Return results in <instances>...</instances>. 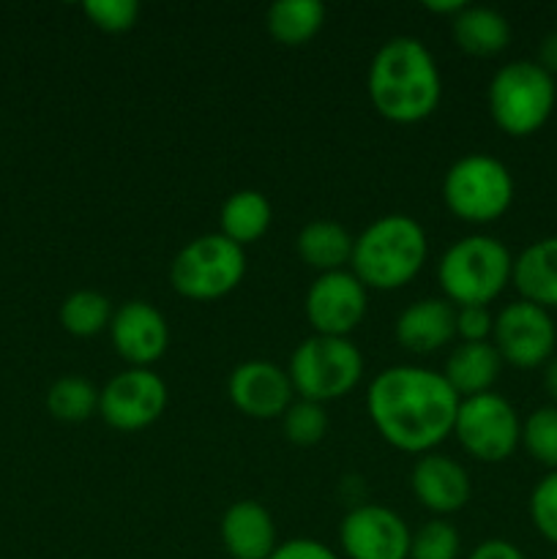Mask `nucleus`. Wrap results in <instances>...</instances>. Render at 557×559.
Returning a JSON list of instances; mask_svg holds the SVG:
<instances>
[{"label": "nucleus", "instance_id": "nucleus-24", "mask_svg": "<svg viewBox=\"0 0 557 559\" xmlns=\"http://www.w3.org/2000/svg\"><path fill=\"white\" fill-rule=\"evenodd\" d=\"M265 25L282 47H304L325 25V5L317 0H276L268 9Z\"/></svg>", "mask_w": 557, "mask_h": 559}, {"label": "nucleus", "instance_id": "nucleus-37", "mask_svg": "<svg viewBox=\"0 0 557 559\" xmlns=\"http://www.w3.org/2000/svg\"><path fill=\"white\" fill-rule=\"evenodd\" d=\"M544 391L549 393L552 402L557 404V358H552L549 364L544 366Z\"/></svg>", "mask_w": 557, "mask_h": 559}, {"label": "nucleus", "instance_id": "nucleus-5", "mask_svg": "<svg viewBox=\"0 0 557 559\" xmlns=\"http://www.w3.org/2000/svg\"><path fill=\"white\" fill-rule=\"evenodd\" d=\"M486 102L497 129L508 136H533L555 112V76L535 60H511L491 76Z\"/></svg>", "mask_w": 557, "mask_h": 559}, {"label": "nucleus", "instance_id": "nucleus-11", "mask_svg": "<svg viewBox=\"0 0 557 559\" xmlns=\"http://www.w3.org/2000/svg\"><path fill=\"white\" fill-rule=\"evenodd\" d=\"M169 404L167 382L151 369H126L98 393V415L115 431H142L156 424Z\"/></svg>", "mask_w": 557, "mask_h": 559}, {"label": "nucleus", "instance_id": "nucleus-7", "mask_svg": "<svg viewBox=\"0 0 557 559\" xmlns=\"http://www.w3.org/2000/svg\"><path fill=\"white\" fill-rule=\"evenodd\" d=\"M287 374L300 399L317 404L336 402L364 380V355L349 338L315 333L289 355Z\"/></svg>", "mask_w": 557, "mask_h": 559}, {"label": "nucleus", "instance_id": "nucleus-3", "mask_svg": "<svg viewBox=\"0 0 557 559\" xmlns=\"http://www.w3.org/2000/svg\"><path fill=\"white\" fill-rule=\"evenodd\" d=\"M429 240L424 227L407 213L375 218L353 243V273L366 289H402L426 265Z\"/></svg>", "mask_w": 557, "mask_h": 559}, {"label": "nucleus", "instance_id": "nucleus-8", "mask_svg": "<svg viewBox=\"0 0 557 559\" xmlns=\"http://www.w3.org/2000/svg\"><path fill=\"white\" fill-rule=\"evenodd\" d=\"M246 276V251L222 233L200 235L175 254L169 284L180 298L218 300L240 287Z\"/></svg>", "mask_w": 557, "mask_h": 559}, {"label": "nucleus", "instance_id": "nucleus-34", "mask_svg": "<svg viewBox=\"0 0 557 559\" xmlns=\"http://www.w3.org/2000/svg\"><path fill=\"white\" fill-rule=\"evenodd\" d=\"M467 559H528V557H524L522 551L511 544V540L491 538V540H484V544L475 546V549L470 551Z\"/></svg>", "mask_w": 557, "mask_h": 559}, {"label": "nucleus", "instance_id": "nucleus-6", "mask_svg": "<svg viewBox=\"0 0 557 559\" xmlns=\"http://www.w3.org/2000/svg\"><path fill=\"white\" fill-rule=\"evenodd\" d=\"M513 175L500 158L470 153L457 158L442 178V202L467 224H491L513 205Z\"/></svg>", "mask_w": 557, "mask_h": 559}, {"label": "nucleus", "instance_id": "nucleus-32", "mask_svg": "<svg viewBox=\"0 0 557 559\" xmlns=\"http://www.w3.org/2000/svg\"><path fill=\"white\" fill-rule=\"evenodd\" d=\"M495 314L489 306H459L457 309V336L462 342H491Z\"/></svg>", "mask_w": 557, "mask_h": 559}, {"label": "nucleus", "instance_id": "nucleus-22", "mask_svg": "<svg viewBox=\"0 0 557 559\" xmlns=\"http://www.w3.org/2000/svg\"><path fill=\"white\" fill-rule=\"evenodd\" d=\"M353 235L342 224L328 222V218L309 222L295 238L298 257L320 276L322 273L344 271V265L353 260Z\"/></svg>", "mask_w": 557, "mask_h": 559}, {"label": "nucleus", "instance_id": "nucleus-2", "mask_svg": "<svg viewBox=\"0 0 557 559\" xmlns=\"http://www.w3.org/2000/svg\"><path fill=\"white\" fill-rule=\"evenodd\" d=\"M366 93L377 115L391 123L413 126L431 118L442 96L435 55L420 38H388L371 58Z\"/></svg>", "mask_w": 557, "mask_h": 559}, {"label": "nucleus", "instance_id": "nucleus-1", "mask_svg": "<svg viewBox=\"0 0 557 559\" xmlns=\"http://www.w3.org/2000/svg\"><path fill=\"white\" fill-rule=\"evenodd\" d=\"M459 393L442 371L424 366H391L371 380L366 409L377 435L402 453L426 456L453 435Z\"/></svg>", "mask_w": 557, "mask_h": 559}, {"label": "nucleus", "instance_id": "nucleus-36", "mask_svg": "<svg viewBox=\"0 0 557 559\" xmlns=\"http://www.w3.org/2000/svg\"><path fill=\"white\" fill-rule=\"evenodd\" d=\"M464 5H467L464 0H426L424 9L431 11V14H446L453 20V16L464 9Z\"/></svg>", "mask_w": 557, "mask_h": 559}, {"label": "nucleus", "instance_id": "nucleus-10", "mask_svg": "<svg viewBox=\"0 0 557 559\" xmlns=\"http://www.w3.org/2000/svg\"><path fill=\"white\" fill-rule=\"evenodd\" d=\"M491 344L500 353L502 364L513 369H538L549 364L555 353V320L546 309L519 298L502 306L500 314L495 317Z\"/></svg>", "mask_w": 557, "mask_h": 559}, {"label": "nucleus", "instance_id": "nucleus-4", "mask_svg": "<svg viewBox=\"0 0 557 559\" xmlns=\"http://www.w3.org/2000/svg\"><path fill=\"white\" fill-rule=\"evenodd\" d=\"M513 278V257L491 235H467L446 249L437 262V282L448 304L489 306Z\"/></svg>", "mask_w": 557, "mask_h": 559}, {"label": "nucleus", "instance_id": "nucleus-21", "mask_svg": "<svg viewBox=\"0 0 557 559\" xmlns=\"http://www.w3.org/2000/svg\"><path fill=\"white\" fill-rule=\"evenodd\" d=\"M451 36L464 55L495 58L511 44V22L489 5H464L451 20Z\"/></svg>", "mask_w": 557, "mask_h": 559}, {"label": "nucleus", "instance_id": "nucleus-17", "mask_svg": "<svg viewBox=\"0 0 557 559\" xmlns=\"http://www.w3.org/2000/svg\"><path fill=\"white\" fill-rule=\"evenodd\" d=\"M218 535L229 559H271L278 546L271 511L254 500L233 502L224 511Z\"/></svg>", "mask_w": 557, "mask_h": 559}, {"label": "nucleus", "instance_id": "nucleus-20", "mask_svg": "<svg viewBox=\"0 0 557 559\" xmlns=\"http://www.w3.org/2000/svg\"><path fill=\"white\" fill-rule=\"evenodd\" d=\"M511 284L528 304L557 309V235L535 240L513 257Z\"/></svg>", "mask_w": 557, "mask_h": 559}, {"label": "nucleus", "instance_id": "nucleus-16", "mask_svg": "<svg viewBox=\"0 0 557 559\" xmlns=\"http://www.w3.org/2000/svg\"><path fill=\"white\" fill-rule=\"evenodd\" d=\"M410 489L426 511L442 519L467 506L473 497V480L457 459L442 456V453H426L410 473Z\"/></svg>", "mask_w": 557, "mask_h": 559}, {"label": "nucleus", "instance_id": "nucleus-33", "mask_svg": "<svg viewBox=\"0 0 557 559\" xmlns=\"http://www.w3.org/2000/svg\"><path fill=\"white\" fill-rule=\"evenodd\" d=\"M271 559H342V557L315 538H293L278 544Z\"/></svg>", "mask_w": 557, "mask_h": 559}, {"label": "nucleus", "instance_id": "nucleus-23", "mask_svg": "<svg viewBox=\"0 0 557 559\" xmlns=\"http://www.w3.org/2000/svg\"><path fill=\"white\" fill-rule=\"evenodd\" d=\"M273 222V207L268 197L257 189H240L224 200L222 211H218V224H222V235L233 240L235 246L246 249V246L257 243L265 238Z\"/></svg>", "mask_w": 557, "mask_h": 559}, {"label": "nucleus", "instance_id": "nucleus-26", "mask_svg": "<svg viewBox=\"0 0 557 559\" xmlns=\"http://www.w3.org/2000/svg\"><path fill=\"white\" fill-rule=\"evenodd\" d=\"M98 388L85 377H60L47 391V409L60 424H82L98 413Z\"/></svg>", "mask_w": 557, "mask_h": 559}, {"label": "nucleus", "instance_id": "nucleus-38", "mask_svg": "<svg viewBox=\"0 0 557 559\" xmlns=\"http://www.w3.org/2000/svg\"><path fill=\"white\" fill-rule=\"evenodd\" d=\"M552 559H557V555H555V557H552Z\"/></svg>", "mask_w": 557, "mask_h": 559}, {"label": "nucleus", "instance_id": "nucleus-31", "mask_svg": "<svg viewBox=\"0 0 557 559\" xmlns=\"http://www.w3.org/2000/svg\"><path fill=\"white\" fill-rule=\"evenodd\" d=\"M82 11L93 22V27L104 33H126L140 20L137 0H87Z\"/></svg>", "mask_w": 557, "mask_h": 559}, {"label": "nucleus", "instance_id": "nucleus-35", "mask_svg": "<svg viewBox=\"0 0 557 559\" xmlns=\"http://www.w3.org/2000/svg\"><path fill=\"white\" fill-rule=\"evenodd\" d=\"M535 63H538L544 71H549L552 76H557V27L541 38L538 60H535Z\"/></svg>", "mask_w": 557, "mask_h": 559}, {"label": "nucleus", "instance_id": "nucleus-13", "mask_svg": "<svg viewBox=\"0 0 557 559\" xmlns=\"http://www.w3.org/2000/svg\"><path fill=\"white\" fill-rule=\"evenodd\" d=\"M407 522L386 506H358L339 524V546L347 559H407Z\"/></svg>", "mask_w": 557, "mask_h": 559}, {"label": "nucleus", "instance_id": "nucleus-15", "mask_svg": "<svg viewBox=\"0 0 557 559\" xmlns=\"http://www.w3.org/2000/svg\"><path fill=\"white\" fill-rule=\"evenodd\" d=\"M227 396L238 413L254 420H273L295 402V388L287 369L271 360H246L229 371Z\"/></svg>", "mask_w": 557, "mask_h": 559}, {"label": "nucleus", "instance_id": "nucleus-14", "mask_svg": "<svg viewBox=\"0 0 557 559\" xmlns=\"http://www.w3.org/2000/svg\"><path fill=\"white\" fill-rule=\"evenodd\" d=\"M109 338L129 369H151L169 349V325L147 300H126L109 322Z\"/></svg>", "mask_w": 557, "mask_h": 559}, {"label": "nucleus", "instance_id": "nucleus-25", "mask_svg": "<svg viewBox=\"0 0 557 559\" xmlns=\"http://www.w3.org/2000/svg\"><path fill=\"white\" fill-rule=\"evenodd\" d=\"M112 304L107 295L96 289H76L60 306V325L74 338H93L102 331H109L112 322Z\"/></svg>", "mask_w": 557, "mask_h": 559}, {"label": "nucleus", "instance_id": "nucleus-27", "mask_svg": "<svg viewBox=\"0 0 557 559\" xmlns=\"http://www.w3.org/2000/svg\"><path fill=\"white\" fill-rule=\"evenodd\" d=\"M522 445L549 473H557V404H546L522 424Z\"/></svg>", "mask_w": 557, "mask_h": 559}, {"label": "nucleus", "instance_id": "nucleus-29", "mask_svg": "<svg viewBox=\"0 0 557 559\" xmlns=\"http://www.w3.org/2000/svg\"><path fill=\"white\" fill-rule=\"evenodd\" d=\"M459 530L446 519H431L413 533L407 559H459Z\"/></svg>", "mask_w": 557, "mask_h": 559}, {"label": "nucleus", "instance_id": "nucleus-30", "mask_svg": "<svg viewBox=\"0 0 557 559\" xmlns=\"http://www.w3.org/2000/svg\"><path fill=\"white\" fill-rule=\"evenodd\" d=\"M530 522L535 533L557 546V473H546L530 491Z\"/></svg>", "mask_w": 557, "mask_h": 559}, {"label": "nucleus", "instance_id": "nucleus-28", "mask_svg": "<svg viewBox=\"0 0 557 559\" xmlns=\"http://www.w3.org/2000/svg\"><path fill=\"white\" fill-rule=\"evenodd\" d=\"M284 437L293 442L295 448H315L325 440L328 435V413L325 404L309 402V399H298L287 407L282 415Z\"/></svg>", "mask_w": 557, "mask_h": 559}, {"label": "nucleus", "instance_id": "nucleus-12", "mask_svg": "<svg viewBox=\"0 0 557 559\" xmlns=\"http://www.w3.org/2000/svg\"><path fill=\"white\" fill-rule=\"evenodd\" d=\"M369 309V289L353 271L322 273L306 293V320L317 336L349 338Z\"/></svg>", "mask_w": 557, "mask_h": 559}, {"label": "nucleus", "instance_id": "nucleus-9", "mask_svg": "<svg viewBox=\"0 0 557 559\" xmlns=\"http://www.w3.org/2000/svg\"><path fill=\"white\" fill-rule=\"evenodd\" d=\"M453 437L467 456L484 464H500L522 445V420L500 393H481L462 399Z\"/></svg>", "mask_w": 557, "mask_h": 559}, {"label": "nucleus", "instance_id": "nucleus-18", "mask_svg": "<svg viewBox=\"0 0 557 559\" xmlns=\"http://www.w3.org/2000/svg\"><path fill=\"white\" fill-rule=\"evenodd\" d=\"M399 347L413 355H431L457 338V306L446 298H420L399 314Z\"/></svg>", "mask_w": 557, "mask_h": 559}, {"label": "nucleus", "instance_id": "nucleus-19", "mask_svg": "<svg viewBox=\"0 0 557 559\" xmlns=\"http://www.w3.org/2000/svg\"><path fill=\"white\" fill-rule=\"evenodd\" d=\"M502 358L491 342H459L442 366V377L459 393V399L491 393L500 380Z\"/></svg>", "mask_w": 557, "mask_h": 559}]
</instances>
